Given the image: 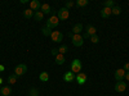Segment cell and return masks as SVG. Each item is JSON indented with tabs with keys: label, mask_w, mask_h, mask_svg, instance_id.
I'll return each mask as SVG.
<instances>
[{
	"label": "cell",
	"mask_w": 129,
	"mask_h": 96,
	"mask_svg": "<svg viewBox=\"0 0 129 96\" xmlns=\"http://www.w3.org/2000/svg\"><path fill=\"white\" fill-rule=\"evenodd\" d=\"M88 4H89L88 0H78V2H76V5H78V6H80V8H83V6H87Z\"/></svg>",
	"instance_id": "26"
},
{
	"label": "cell",
	"mask_w": 129,
	"mask_h": 96,
	"mask_svg": "<svg viewBox=\"0 0 129 96\" xmlns=\"http://www.w3.org/2000/svg\"><path fill=\"white\" fill-rule=\"evenodd\" d=\"M123 69H124L125 72H129V63H125V64H124V67H123Z\"/></svg>",
	"instance_id": "31"
},
{
	"label": "cell",
	"mask_w": 129,
	"mask_h": 96,
	"mask_svg": "<svg viewBox=\"0 0 129 96\" xmlns=\"http://www.w3.org/2000/svg\"><path fill=\"white\" fill-rule=\"evenodd\" d=\"M27 72V66L26 64H18V66L14 68V74L16 76H23V74Z\"/></svg>",
	"instance_id": "5"
},
{
	"label": "cell",
	"mask_w": 129,
	"mask_h": 96,
	"mask_svg": "<svg viewBox=\"0 0 129 96\" xmlns=\"http://www.w3.org/2000/svg\"><path fill=\"white\" fill-rule=\"evenodd\" d=\"M34 18H35L36 22H39V20H43V18H44V14H43L40 10H38V12L34 13Z\"/></svg>",
	"instance_id": "21"
},
{
	"label": "cell",
	"mask_w": 129,
	"mask_h": 96,
	"mask_svg": "<svg viewBox=\"0 0 129 96\" xmlns=\"http://www.w3.org/2000/svg\"><path fill=\"white\" fill-rule=\"evenodd\" d=\"M71 41H72V45H74V46L80 48V46H83V44H84V37H83V35H74V36L71 37Z\"/></svg>",
	"instance_id": "4"
},
{
	"label": "cell",
	"mask_w": 129,
	"mask_h": 96,
	"mask_svg": "<svg viewBox=\"0 0 129 96\" xmlns=\"http://www.w3.org/2000/svg\"><path fill=\"white\" fill-rule=\"evenodd\" d=\"M50 54H52L53 56H57V55L59 54V52H58V49H52V52H50Z\"/></svg>",
	"instance_id": "30"
},
{
	"label": "cell",
	"mask_w": 129,
	"mask_h": 96,
	"mask_svg": "<svg viewBox=\"0 0 129 96\" xmlns=\"http://www.w3.org/2000/svg\"><path fill=\"white\" fill-rule=\"evenodd\" d=\"M50 38L54 41V42H62V40H63V34H62V32H59V31H52Z\"/></svg>",
	"instance_id": "7"
},
{
	"label": "cell",
	"mask_w": 129,
	"mask_h": 96,
	"mask_svg": "<svg viewBox=\"0 0 129 96\" xmlns=\"http://www.w3.org/2000/svg\"><path fill=\"white\" fill-rule=\"evenodd\" d=\"M111 10H112V14H115V16H119L121 13V8L119 5H115L114 8H111Z\"/></svg>",
	"instance_id": "24"
},
{
	"label": "cell",
	"mask_w": 129,
	"mask_h": 96,
	"mask_svg": "<svg viewBox=\"0 0 129 96\" xmlns=\"http://www.w3.org/2000/svg\"><path fill=\"white\" fill-rule=\"evenodd\" d=\"M81 31H83V24L81 23H76L72 27V34L74 35H80Z\"/></svg>",
	"instance_id": "16"
},
{
	"label": "cell",
	"mask_w": 129,
	"mask_h": 96,
	"mask_svg": "<svg viewBox=\"0 0 129 96\" xmlns=\"http://www.w3.org/2000/svg\"><path fill=\"white\" fill-rule=\"evenodd\" d=\"M63 80H64V82H72L75 80V73H72L71 70L70 72H66V73L63 74Z\"/></svg>",
	"instance_id": "11"
},
{
	"label": "cell",
	"mask_w": 129,
	"mask_h": 96,
	"mask_svg": "<svg viewBox=\"0 0 129 96\" xmlns=\"http://www.w3.org/2000/svg\"><path fill=\"white\" fill-rule=\"evenodd\" d=\"M59 24V18L57 17V16H52L48 20H47V24H45V27H48V28H50V30H53L54 27H57Z\"/></svg>",
	"instance_id": "2"
},
{
	"label": "cell",
	"mask_w": 129,
	"mask_h": 96,
	"mask_svg": "<svg viewBox=\"0 0 129 96\" xmlns=\"http://www.w3.org/2000/svg\"><path fill=\"white\" fill-rule=\"evenodd\" d=\"M57 17L59 18V20H64V19H67L69 17H70V12H69V9H66V8H61L59 10H58V14H57Z\"/></svg>",
	"instance_id": "6"
},
{
	"label": "cell",
	"mask_w": 129,
	"mask_h": 96,
	"mask_svg": "<svg viewBox=\"0 0 129 96\" xmlns=\"http://www.w3.org/2000/svg\"><path fill=\"white\" fill-rule=\"evenodd\" d=\"M0 88H2V87H0Z\"/></svg>",
	"instance_id": "35"
},
{
	"label": "cell",
	"mask_w": 129,
	"mask_h": 96,
	"mask_svg": "<svg viewBox=\"0 0 129 96\" xmlns=\"http://www.w3.org/2000/svg\"><path fill=\"white\" fill-rule=\"evenodd\" d=\"M124 80H126V81L129 82V72H126V73H125V78H124Z\"/></svg>",
	"instance_id": "32"
},
{
	"label": "cell",
	"mask_w": 129,
	"mask_h": 96,
	"mask_svg": "<svg viewBox=\"0 0 129 96\" xmlns=\"http://www.w3.org/2000/svg\"><path fill=\"white\" fill-rule=\"evenodd\" d=\"M125 70L123 69V68H120V69H117L116 72H115V80L117 81V82H121L124 78H125Z\"/></svg>",
	"instance_id": "9"
},
{
	"label": "cell",
	"mask_w": 129,
	"mask_h": 96,
	"mask_svg": "<svg viewBox=\"0 0 129 96\" xmlns=\"http://www.w3.org/2000/svg\"><path fill=\"white\" fill-rule=\"evenodd\" d=\"M5 70V67L4 66H2V64H0V72H4Z\"/></svg>",
	"instance_id": "33"
},
{
	"label": "cell",
	"mask_w": 129,
	"mask_h": 96,
	"mask_svg": "<svg viewBox=\"0 0 129 96\" xmlns=\"http://www.w3.org/2000/svg\"><path fill=\"white\" fill-rule=\"evenodd\" d=\"M94 35H97V28L93 24H89V26H87V30H85V34L83 35V37L85 40V38H90Z\"/></svg>",
	"instance_id": "3"
},
{
	"label": "cell",
	"mask_w": 129,
	"mask_h": 96,
	"mask_svg": "<svg viewBox=\"0 0 129 96\" xmlns=\"http://www.w3.org/2000/svg\"><path fill=\"white\" fill-rule=\"evenodd\" d=\"M2 83H3V80H2V78H0V84H2Z\"/></svg>",
	"instance_id": "34"
},
{
	"label": "cell",
	"mask_w": 129,
	"mask_h": 96,
	"mask_svg": "<svg viewBox=\"0 0 129 96\" xmlns=\"http://www.w3.org/2000/svg\"><path fill=\"white\" fill-rule=\"evenodd\" d=\"M75 80H76V82H78L79 84H84L85 82H87L88 77H87V74H85V73L80 72V73H78L76 76H75Z\"/></svg>",
	"instance_id": "8"
},
{
	"label": "cell",
	"mask_w": 129,
	"mask_h": 96,
	"mask_svg": "<svg viewBox=\"0 0 129 96\" xmlns=\"http://www.w3.org/2000/svg\"><path fill=\"white\" fill-rule=\"evenodd\" d=\"M111 14H112L111 8H106V6H103V9L101 10V17H102V18H109Z\"/></svg>",
	"instance_id": "13"
},
{
	"label": "cell",
	"mask_w": 129,
	"mask_h": 96,
	"mask_svg": "<svg viewBox=\"0 0 129 96\" xmlns=\"http://www.w3.org/2000/svg\"><path fill=\"white\" fill-rule=\"evenodd\" d=\"M90 41L93 42V44H97V42H100V38H98V36H97V35H94V36L90 37Z\"/></svg>",
	"instance_id": "28"
},
{
	"label": "cell",
	"mask_w": 129,
	"mask_h": 96,
	"mask_svg": "<svg viewBox=\"0 0 129 96\" xmlns=\"http://www.w3.org/2000/svg\"><path fill=\"white\" fill-rule=\"evenodd\" d=\"M30 9L31 10H36V12H38V10L40 9V6H41V3L39 2V0H32V2H30Z\"/></svg>",
	"instance_id": "14"
},
{
	"label": "cell",
	"mask_w": 129,
	"mask_h": 96,
	"mask_svg": "<svg viewBox=\"0 0 129 96\" xmlns=\"http://www.w3.org/2000/svg\"><path fill=\"white\" fill-rule=\"evenodd\" d=\"M40 12H41L43 14H49V13L52 12V8H50L49 4L44 3V4H41V6H40Z\"/></svg>",
	"instance_id": "12"
},
{
	"label": "cell",
	"mask_w": 129,
	"mask_h": 96,
	"mask_svg": "<svg viewBox=\"0 0 129 96\" xmlns=\"http://www.w3.org/2000/svg\"><path fill=\"white\" fill-rule=\"evenodd\" d=\"M0 94H2V96H9L12 94V88H10V86H3L0 88Z\"/></svg>",
	"instance_id": "15"
},
{
	"label": "cell",
	"mask_w": 129,
	"mask_h": 96,
	"mask_svg": "<svg viewBox=\"0 0 129 96\" xmlns=\"http://www.w3.org/2000/svg\"><path fill=\"white\" fill-rule=\"evenodd\" d=\"M28 96H39V91H38V88H30V91H28Z\"/></svg>",
	"instance_id": "27"
},
{
	"label": "cell",
	"mask_w": 129,
	"mask_h": 96,
	"mask_svg": "<svg viewBox=\"0 0 129 96\" xmlns=\"http://www.w3.org/2000/svg\"><path fill=\"white\" fill-rule=\"evenodd\" d=\"M103 6H106V8H114L115 6V2H114V0H106V2H103Z\"/></svg>",
	"instance_id": "23"
},
{
	"label": "cell",
	"mask_w": 129,
	"mask_h": 96,
	"mask_svg": "<svg viewBox=\"0 0 129 96\" xmlns=\"http://www.w3.org/2000/svg\"><path fill=\"white\" fill-rule=\"evenodd\" d=\"M81 62L79 60V59H74L72 62H71V66H70V69H71V72L72 73H80V70H81Z\"/></svg>",
	"instance_id": "1"
},
{
	"label": "cell",
	"mask_w": 129,
	"mask_h": 96,
	"mask_svg": "<svg viewBox=\"0 0 129 96\" xmlns=\"http://www.w3.org/2000/svg\"><path fill=\"white\" fill-rule=\"evenodd\" d=\"M41 34L44 35V36H50L52 35V30L48 28V27H43L41 28Z\"/></svg>",
	"instance_id": "25"
},
{
	"label": "cell",
	"mask_w": 129,
	"mask_h": 96,
	"mask_svg": "<svg viewBox=\"0 0 129 96\" xmlns=\"http://www.w3.org/2000/svg\"><path fill=\"white\" fill-rule=\"evenodd\" d=\"M23 17L27 18V19L32 18V17H34V10H31V9H25V10H23Z\"/></svg>",
	"instance_id": "18"
},
{
	"label": "cell",
	"mask_w": 129,
	"mask_h": 96,
	"mask_svg": "<svg viewBox=\"0 0 129 96\" xmlns=\"http://www.w3.org/2000/svg\"><path fill=\"white\" fill-rule=\"evenodd\" d=\"M75 5V2H67L66 3V6H64V8H66V9H70V8H72Z\"/></svg>",
	"instance_id": "29"
},
{
	"label": "cell",
	"mask_w": 129,
	"mask_h": 96,
	"mask_svg": "<svg viewBox=\"0 0 129 96\" xmlns=\"http://www.w3.org/2000/svg\"><path fill=\"white\" fill-rule=\"evenodd\" d=\"M39 80H40L41 82H48V81H49V74H48V72H41V73L39 74Z\"/></svg>",
	"instance_id": "17"
},
{
	"label": "cell",
	"mask_w": 129,
	"mask_h": 96,
	"mask_svg": "<svg viewBox=\"0 0 129 96\" xmlns=\"http://www.w3.org/2000/svg\"><path fill=\"white\" fill-rule=\"evenodd\" d=\"M126 90V83L125 82H116V84H115V91L116 92H124Z\"/></svg>",
	"instance_id": "10"
},
{
	"label": "cell",
	"mask_w": 129,
	"mask_h": 96,
	"mask_svg": "<svg viewBox=\"0 0 129 96\" xmlns=\"http://www.w3.org/2000/svg\"><path fill=\"white\" fill-rule=\"evenodd\" d=\"M69 51V46L67 45H61L59 48H58V52H59V54H66V52Z\"/></svg>",
	"instance_id": "22"
},
{
	"label": "cell",
	"mask_w": 129,
	"mask_h": 96,
	"mask_svg": "<svg viewBox=\"0 0 129 96\" xmlns=\"http://www.w3.org/2000/svg\"><path fill=\"white\" fill-rule=\"evenodd\" d=\"M54 59H56V63L58 64V66H62V64L64 63V55L63 54H58L57 56H54Z\"/></svg>",
	"instance_id": "19"
},
{
	"label": "cell",
	"mask_w": 129,
	"mask_h": 96,
	"mask_svg": "<svg viewBox=\"0 0 129 96\" xmlns=\"http://www.w3.org/2000/svg\"><path fill=\"white\" fill-rule=\"evenodd\" d=\"M17 78H18V76H16V74H9L8 76V83L9 84H14L17 82Z\"/></svg>",
	"instance_id": "20"
}]
</instances>
